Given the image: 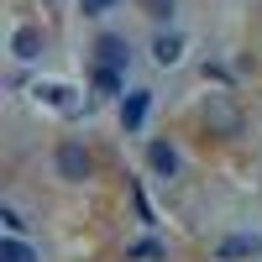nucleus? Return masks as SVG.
<instances>
[{
    "label": "nucleus",
    "mask_w": 262,
    "mask_h": 262,
    "mask_svg": "<svg viewBox=\"0 0 262 262\" xmlns=\"http://www.w3.org/2000/svg\"><path fill=\"white\" fill-rule=\"evenodd\" d=\"M147 105H152V95H147V90H131V95H126V105H121V121H126V131H137V126L147 121Z\"/></svg>",
    "instance_id": "nucleus-3"
},
{
    "label": "nucleus",
    "mask_w": 262,
    "mask_h": 262,
    "mask_svg": "<svg viewBox=\"0 0 262 262\" xmlns=\"http://www.w3.org/2000/svg\"><path fill=\"white\" fill-rule=\"evenodd\" d=\"M79 6H84V11H90V16H100V11H111V6H116V0H79Z\"/></svg>",
    "instance_id": "nucleus-11"
},
{
    "label": "nucleus",
    "mask_w": 262,
    "mask_h": 262,
    "mask_svg": "<svg viewBox=\"0 0 262 262\" xmlns=\"http://www.w3.org/2000/svg\"><path fill=\"white\" fill-rule=\"evenodd\" d=\"M0 262H37V252L27 242H16V236H6V242H0Z\"/></svg>",
    "instance_id": "nucleus-8"
},
{
    "label": "nucleus",
    "mask_w": 262,
    "mask_h": 262,
    "mask_svg": "<svg viewBox=\"0 0 262 262\" xmlns=\"http://www.w3.org/2000/svg\"><path fill=\"white\" fill-rule=\"evenodd\" d=\"M95 53H100V63H105V69H126V63H131L126 37H100V42H95Z\"/></svg>",
    "instance_id": "nucleus-2"
},
{
    "label": "nucleus",
    "mask_w": 262,
    "mask_h": 262,
    "mask_svg": "<svg viewBox=\"0 0 262 262\" xmlns=\"http://www.w3.org/2000/svg\"><path fill=\"white\" fill-rule=\"evenodd\" d=\"M95 90L100 95H121V69H105V63H100V69H95Z\"/></svg>",
    "instance_id": "nucleus-9"
},
{
    "label": "nucleus",
    "mask_w": 262,
    "mask_h": 262,
    "mask_svg": "<svg viewBox=\"0 0 262 262\" xmlns=\"http://www.w3.org/2000/svg\"><path fill=\"white\" fill-rule=\"evenodd\" d=\"M11 53H16L21 63H32V58L42 53V32H37V27H21V32L11 37Z\"/></svg>",
    "instance_id": "nucleus-4"
},
{
    "label": "nucleus",
    "mask_w": 262,
    "mask_h": 262,
    "mask_svg": "<svg viewBox=\"0 0 262 262\" xmlns=\"http://www.w3.org/2000/svg\"><path fill=\"white\" fill-rule=\"evenodd\" d=\"M247 252H262V236H231V242H221V257H247Z\"/></svg>",
    "instance_id": "nucleus-7"
},
{
    "label": "nucleus",
    "mask_w": 262,
    "mask_h": 262,
    "mask_svg": "<svg viewBox=\"0 0 262 262\" xmlns=\"http://www.w3.org/2000/svg\"><path fill=\"white\" fill-rule=\"evenodd\" d=\"M173 11H179V6H173V0H147V16H158V21H168Z\"/></svg>",
    "instance_id": "nucleus-10"
},
{
    "label": "nucleus",
    "mask_w": 262,
    "mask_h": 262,
    "mask_svg": "<svg viewBox=\"0 0 262 262\" xmlns=\"http://www.w3.org/2000/svg\"><path fill=\"white\" fill-rule=\"evenodd\" d=\"M58 179H69V184H84V179H90V152H84L79 142H63V147H58Z\"/></svg>",
    "instance_id": "nucleus-1"
},
{
    "label": "nucleus",
    "mask_w": 262,
    "mask_h": 262,
    "mask_svg": "<svg viewBox=\"0 0 262 262\" xmlns=\"http://www.w3.org/2000/svg\"><path fill=\"white\" fill-rule=\"evenodd\" d=\"M147 158H152V168H158L163 179H173V173H179V152H173L168 142H152V147H147Z\"/></svg>",
    "instance_id": "nucleus-5"
},
{
    "label": "nucleus",
    "mask_w": 262,
    "mask_h": 262,
    "mask_svg": "<svg viewBox=\"0 0 262 262\" xmlns=\"http://www.w3.org/2000/svg\"><path fill=\"white\" fill-rule=\"evenodd\" d=\"M179 53H184V42H179V37H173V32H163L158 42H152V58H158V63H163V69H168V63H179Z\"/></svg>",
    "instance_id": "nucleus-6"
}]
</instances>
